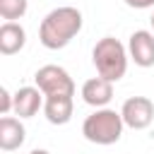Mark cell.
Returning a JSON list of instances; mask_svg holds the SVG:
<instances>
[{
	"mask_svg": "<svg viewBox=\"0 0 154 154\" xmlns=\"http://www.w3.org/2000/svg\"><path fill=\"white\" fill-rule=\"evenodd\" d=\"M82 31V12L72 5H63L51 10L38 26V41L48 51L65 48L77 34Z\"/></svg>",
	"mask_w": 154,
	"mask_h": 154,
	"instance_id": "obj_1",
	"label": "cell"
},
{
	"mask_svg": "<svg viewBox=\"0 0 154 154\" xmlns=\"http://www.w3.org/2000/svg\"><path fill=\"white\" fill-rule=\"evenodd\" d=\"M91 60H94V67L99 72V77L108 79V82H118L125 77L128 72V48L113 38V36H103L96 41L94 51H91Z\"/></svg>",
	"mask_w": 154,
	"mask_h": 154,
	"instance_id": "obj_2",
	"label": "cell"
},
{
	"mask_svg": "<svg viewBox=\"0 0 154 154\" xmlns=\"http://www.w3.org/2000/svg\"><path fill=\"white\" fill-rule=\"evenodd\" d=\"M123 116L120 111L116 108H96L91 116L84 118L82 123V135L87 142L91 144H101V147H108V144H116L120 137H123Z\"/></svg>",
	"mask_w": 154,
	"mask_h": 154,
	"instance_id": "obj_3",
	"label": "cell"
},
{
	"mask_svg": "<svg viewBox=\"0 0 154 154\" xmlns=\"http://www.w3.org/2000/svg\"><path fill=\"white\" fill-rule=\"evenodd\" d=\"M34 84L43 91V96H75V82L70 72L60 65H43L34 75Z\"/></svg>",
	"mask_w": 154,
	"mask_h": 154,
	"instance_id": "obj_4",
	"label": "cell"
},
{
	"mask_svg": "<svg viewBox=\"0 0 154 154\" xmlns=\"http://www.w3.org/2000/svg\"><path fill=\"white\" fill-rule=\"evenodd\" d=\"M120 116H123L125 128L144 130V128H149L152 120H154V101L147 99V96H130V99L123 101Z\"/></svg>",
	"mask_w": 154,
	"mask_h": 154,
	"instance_id": "obj_5",
	"label": "cell"
},
{
	"mask_svg": "<svg viewBox=\"0 0 154 154\" xmlns=\"http://www.w3.org/2000/svg\"><path fill=\"white\" fill-rule=\"evenodd\" d=\"M128 55L135 65L140 67H152L154 65V31L137 29L128 38Z\"/></svg>",
	"mask_w": 154,
	"mask_h": 154,
	"instance_id": "obj_6",
	"label": "cell"
},
{
	"mask_svg": "<svg viewBox=\"0 0 154 154\" xmlns=\"http://www.w3.org/2000/svg\"><path fill=\"white\" fill-rule=\"evenodd\" d=\"M43 91L38 87H19L14 91V116L19 118H34L41 108H43Z\"/></svg>",
	"mask_w": 154,
	"mask_h": 154,
	"instance_id": "obj_7",
	"label": "cell"
},
{
	"mask_svg": "<svg viewBox=\"0 0 154 154\" xmlns=\"http://www.w3.org/2000/svg\"><path fill=\"white\" fill-rule=\"evenodd\" d=\"M113 99V82L103 77H91L82 84V101L94 108H106Z\"/></svg>",
	"mask_w": 154,
	"mask_h": 154,
	"instance_id": "obj_8",
	"label": "cell"
},
{
	"mask_svg": "<svg viewBox=\"0 0 154 154\" xmlns=\"http://www.w3.org/2000/svg\"><path fill=\"white\" fill-rule=\"evenodd\" d=\"M26 130L22 125V118L14 116H2L0 118V149L2 152H14L24 144Z\"/></svg>",
	"mask_w": 154,
	"mask_h": 154,
	"instance_id": "obj_9",
	"label": "cell"
},
{
	"mask_svg": "<svg viewBox=\"0 0 154 154\" xmlns=\"http://www.w3.org/2000/svg\"><path fill=\"white\" fill-rule=\"evenodd\" d=\"M75 111V99L72 96H46L43 101V116L51 125H65L70 123Z\"/></svg>",
	"mask_w": 154,
	"mask_h": 154,
	"instance_id": "obj_10",
	"label": "cell"
},
{
	"mask_svg": "<svg viewBox=\"0 0 154 154\" xmlns=\"http://www.w3.org/2000/svg\"><path fill=\"white\" fill-rule=\"evenodd\" d=\"M24 43H26V31L19 22H5L0 26V53L2 55L19 53Z\"/></svg>",
	"mask_w": 154,
	"mask_h": 154,
	"instance_id": "obj_11",
	"label": "cell"
},
{
	"mask_svg": "<svg viewBox=\"0 0 154 154\" xmlns=\"http://www.w3.org/2000/svg\"><path fill=\"white\" fill-rule=\"evenodd\" d=\"M29 0H0V17L5 22H17L26 14Z\"/></svg>",
	"mask_w": 154,
	"mask_h": 154,
	"instance_id": "obj_12",
	"label": "cell"
},
{
	"mask_svg": "<svg viewBox=\"0 0 154 154\" xmlns=\"http://www.w3.org/2000/svg\"><path fill=\"white\" fill-rule=\"evenodd\" d=\"M14 111V94H10L5 87L0 89V116H10Z\"/></svg>",
	"mask_w": 154,
	"mask_h": 154,
	"instance_id": "obj_13",
	"label": "cell"
},
{
	"mask_svg": "<svg viewBox=\"0 0 154 154\" xmlns=\"http://www.w3.org/2000/svg\"><path fill=\"white\" fill-rule=\"evenodd\" d=\"M125 5L132 10H147V7H154V0H125Z\"/></svg>",
	"mask_w": 154,
	"mask_h": 154,
	"instance_id": "obj_14",
	"label": "cell"
},
{
	"mask_svg": "<svg viewBox=\"0 0 154 154\" xmlns=\"http://www.w3.org/2000/svg\"><path fill=\"white\" fill-rule=\"evenodd\" d=\"M29 154H51V152H48V149H31Z\"/></svg>",
	"mask_w": 154,
	"mask_h": 154,
	"instance_id": "obj_15",
	"label": "cell"
},
{
	"mask_svg": "<svg viewBox=\"0 0 154 154\" xmlns=\"http://www.w3.org/2000/svg\"><path fill=\"white\" fill-rule=\"evenodd\" d=\"M152 31H154V14H152Z\"/></svg>",
	"mask_w": 154,
	"mask_h": 154,
	"instance_id": "obj_16",
	"label": "cell"
}]
</instances>
